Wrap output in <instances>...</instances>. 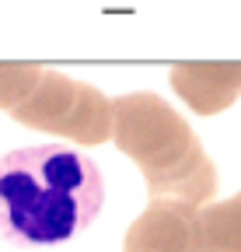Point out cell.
Here are the masks:
<instances>
[{
  "label": "cell",
  "instance_id": "obj_1",
  "mask_svg": "<svg viewBox=\"0 0 241 252\" xmlns=\"http://www.w3.org/2000/svg\"><path fill=\"white\" fill-rule=\"evenodd\" d=\"M105 182L87 154L46 144L0 158V238L11 245H56L98 217Z\"/></svg>",
  "mask_w": 241,
  "mask_h": 252
},
{
  "label": "cell",
  "instance_id": "obj_2",
  "mask_svg": "<svg viewBox=\"0 0 241 252\" xmlns=\"http://www.w3.org/2000/svg\"><path fill=\"white\" fill-rule=\"evenodd\" d=\"M112 140L140 165L150 200L206 203L217 193V168L196 130L161 94L133 91L112 102Z\"/></svg>",
  "mask_w": 241,
  "mask_h": 252
},
{
  "label": "cell",
  "instance_id": "obj_3",
  "mask_svg": "<svg viewBox=\"0 0 241 252\" xmlns=\"http://www.w3.org/2000/svg\"><path fill=\"white\" fill-rule=\"evenodd\" d=\"M11 116L21 126L67 137L87 147L112 140V98L102 88L74 81L53 67H42L39 84Z\"/></svg>",
  "mask_w": 241,
  "mask_h": 252
},
{
  "label": "cell",
  "instance_id": "obj_4",
  "mask_svg": "<svg viewBox=\"0 0 241 252\" xmlns=\"http://www.w3.org/2000/svg\"><path fill=\"white\" fill-rule=\"evenodd\" d=\"M199 207L182 200H154L126 231L123 252H196Z\"/></svg>",
  "mask_w": 241,
  "mask_h": 252
},
{
  "label": "cell",
  "instance_id": "obj_5",
  "mask_svg": "<svg viewBox=\"0 0 241 252\" xmlns=\"http://www.w3.org/2000/svg\"><path fill=\"white\" fill-rule=\"evenodd\" d=\"M168 81L192 112L217 116L241 94V63H175Z\"/></svg>",
  "mask_w": 241,
  "mask_h": 252
},
{
  "label": "cell",
  "instance_id": "obj_6",
  "mask_svg": "<svg viewBox=\"0 0 241 252\" xmlns=\"http://www.w3.org/2000/svg\"><path fill=\"white\" fill-rule=\"evenodd\" d=\"M196 252H241V193L199 210V249Z\"/></svg>",
  "mask_w": 241,
  "mask_h": 252
},
{
  "label": "cell",
  "instance_id": "obj_7",
  "mask_svg": "<svg viewBox=\"0 0 241 252\" xmlns=\"http://www.w3.org/2000/svg\"><path fill=\"white\" fill-rule=\"evenodd\" d=\"M42 77V63H0V109L14 112Z\"/></svg>",
  "mask_w": 241,
  "mask_h": 252
}]
</instances>
